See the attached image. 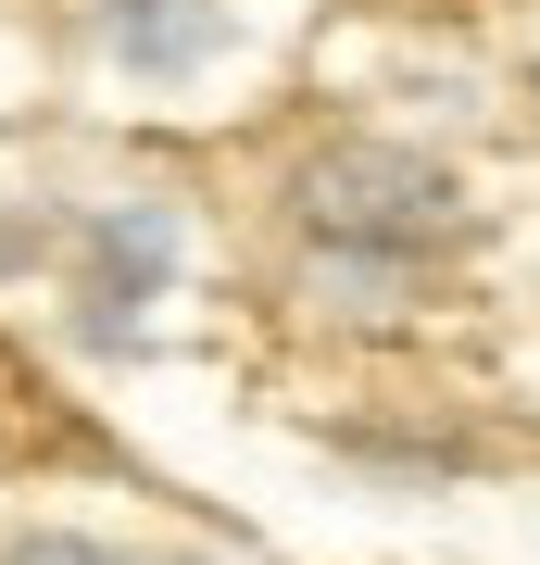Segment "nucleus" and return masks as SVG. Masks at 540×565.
Wrapping results in <instances>:
<instances>
[{"instance_id":"obj_1","label":"nucleus","mask_w":540,"mask_h":565,"mask_svg":"<svg viewBox=\"0 0 540 565\" xmlns=\"http://www.w3.org/2000/svg\"><path fill=\"white\" fill-rule=\"evenodd\" d=\"M301 226H315L327 252L415 264V252H441L465 214H453V177L415 163V151H327V163H301Z\"/></svg>"},{"instance_id":"obj_2","label":"nucleus","mask_w":540,"mask_h":565,"mask_svg":"<svg viewBox=\"0 0 540 565\" xmlns=\"http://www.w3.org/2000/svg\"><path fill=\"white\" fill-rule=\"evenodd\" d=\"M100 39L126 63H151V76H177V63L226 51V0H100Z\"/></svg>"},{"instance_id":"obj_3","label":"nucleus","mask_w":540,"mask_h":565,"mask_svg":"<svg viewBox=\"0 0 540 565\" xmlns=\"http://www.w3.org/2000/svg\"><path fill=\"white\" fill-rule=\"evenodd\" d=\"M13 565H114V553H88V541H25Z\"/></svg>"}]
</instances>
